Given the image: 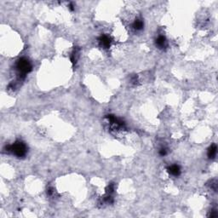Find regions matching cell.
Returning <instances> with one entry per match:
<instances>
[{
  "label": "cell",
  "instance_id": "cell-1",
  "mask_svg": "<svg viewBox=\"0 0 218 218\" xmlns=\"http://www.w3.org/2000/svg\"><path fill=\"white\" fill-rule=\"evenodd\" d=\"M16 68L19 72V77L20 79L25 78L26 75L32 70V65L26 58L20 59L16 64Z\"/></svg>",
  "mask_w": 218,
  "mask_h": 218
},
{
  "label": "cell",
  "instance_id": "cell-2",
  "mask_svg": "<svg viewBox=\"0 0 218 218\" xmlns=\"http://www.w3.org/2000/svg\"><path fill=\"white\" fill-rule=\"evenodd\" d=\"M7 151L11 152L17 157H24L26 154V145L21 142V141H16L13 145L8 146Z\"/></svg>",
  "mask_w": 218,
  "mask_h": 218
},
{
  "label": "cell",
  "instance_id": "cell-3",
  "mask_svg": "<svg viewBox=\"0 0 218 218\" xmlns=\"http://www.w3.org/2000/svg\"><path fill=\"white\" fill-rule=\"evenodd\" d=\"M156 45L157 46L159 47V48H160V49H164V48H165L167 45V41L165 38L164 37V36H159L158 37V39H156Z\"/></svg>",
  "mask_w": 218,
  "mask_h": 218
},
{
  "label": "cell",
  "instance_id": "cell-4",
  "mask_svg": "<svg viewBox=\"0 0 218 218\" xmlns=\"http://www.w3.org/2000/svg\"><path fill=\"white\" fill-rule=\"evenodd\" d=\"M99 41H100V44L101 45L104 47V48H109L110 46V39H109L108 36L106 35H102L100 39H99Z\"/></svg>",
  "mask_w": 218,
  "mask_h": 218
},
{
  "label": "cell",
  "instance_id": "cell-5",
  "mask_svg": "<svg viewBox=\"0 0 218 218\" xmlns=\"http://www.w3.org/2000/svg\"><path fill=\"white\" fill-rule=\"evenodd\" d=\"M169 172L171 174L172 176H178L181 173V170H180V167L176 165H174L169 168Z\"/></svg>",
  "mask_w": 218,
  "mask_h": 218
},
{
  "label": "cell",
  "instance_id": "cell-6",
  "mask_svg": "<svg viewBox=\"0 0 218 218\" xmlns=\"http://www.w3.org/2000/svg\"><path fill=\"white\" fill-rule=\"evenodd\" d=\"M217 145H215V144L211 145V148H209V150H208V156H209V158H211V159L215 158V156L217 155Z\"/></svg>",
  "mask_w": 218,
  "mask_h": 218
},
{
  "label": "cell",
  "instance_id": "cell-7",
  "mask_svg": "<svg viewBox=\"0 0 218 218\" xmlns=\"http://www.w3.org/2000/svg\"><path fill=\"white\" fill-rule=\"evenodd\" d=\"M133 27L135 30H141L143 27V22L141 20H135V22L133 23Z\"/></svg>",
  "mask_w": 218,
  "mask_h": 218
}]
</instances>
